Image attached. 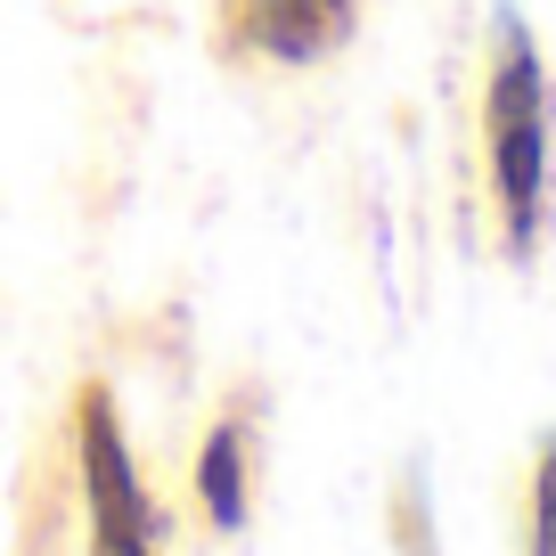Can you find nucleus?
<instances>
[{
	"label": "nucleus",
	"mask_w": 556,
	"mask_h": 556,
	"mask_svg": "<svg viewBox=\"0 0 556 556\" xmlns=\"http://www.w3.org/2000/svg\"><path fill=\"white\" fill-rule=\"evenodd\" d=\"M548 139H556V90L540 66V41L516 9L491 17V99H483V148H491V197H500L507 254L532 262L548 229Z\"/></svg>",
	"instance_id": "nucleus-1"
},
{
	"label": "nucleus",
	"mask_w": 556,
	"mask_h": 556,
	"mask_svg": "<svg viewBox=\"0 0 556 556\" xmlns=\"http://www.w3.org/2000/svg\"><path fill=\"white\" fill-rule=\"evenodd\" d=\"M83 483H90V556H156V507L131 475V451H123L115 401L90 384L83 393Z\"/></svg>",
	"instance_id": "nucleus-2"
},
{
	"label": "nucleus",
	"mask_w": 556,
	"mask_h": 556,
	"mask_svg": "<svg viewBox=\"0 0 556 556\" xmlns=\"http://www.w3.org/2000/svg\"><path fill=\"white\" fill-rule=\"evenodd\" d=\"M361 0H238V34L278 66H312L352 34Z\"/></svg>",
	"instance_id": "nucleus-3"
},
{
	"label": "nucleus",
	"mask_w": 556,
	"mask_h": 556,
	"mask_svg": "<svg viewBox=\"0 0 556 556\" xmlns=\"http://www.w3.org/2000/svg\"><path fill=\"white\" fill-rule=\"evenodd\" d=\"M197 483H205V516L222 523V532H238V523H245V451H238V426H213Z\"/></svg>",
	"instance_id": "nucleus-4"
},
{
	"label": "nucleus",
	"mask_w": 556,
	"mask_h": 556,
	"mask_svg": "<svg viewBox=\"0 0 556 556\" xmlns=\"http://www.w3.org/2000/svg\"><path fill=\"white\" fill-rule=\"evenodd\" d=\"M532 556H556V434L540 442V475H532Z\"/></svg>",
	"instance_id": "nucleus-5"
}]
</instances>
